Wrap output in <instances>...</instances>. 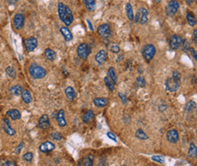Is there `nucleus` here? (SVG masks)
<instances>
[{
    "instance_id": "obj_17",
    "label": "nucleus",
    "mask_w": 197,
    "mask_h": 166,
    "mask_svg": "<svg viewBox=\"0 0 197 166\" xmlns=\"http://www.w3.org/2000/svg\"><path fill=\"white\" fill-rule=\"evenodd\" d=\"M65 96L69 101H73L76 98V92L73 87H67L65 89Z\"/></svg>"
},
{
    "instance_id": "obj_51",
    "label": "nucleus",
    "mask_w": 197,
    "mask_h": 166,
    "mask_svg": "<svg viewBox=\"0 0 197 166\" xmlns=\"http://www.w3.org/2000/svg\"><path fill=\"white\" fill-rule=\"evenodd\" d=\"M124 60V55L123 54H119L118 56H117V58H116V62L117 63H120V62H122Z\"/></svg>"
},
{
    "instance_id": "obj_32",
    "label": "nucleus",
    "mask_w": 197,
    "mask_h": 166,
    "mask_svg": "<svg viewBox=\"0 0 197 166\" xmlns=\"http://www.w3.org/2000/svg\"><path fill=\"white\" fill-rule=\"evenodd\" d=\"M107 76L110 77L116 83L117 82V75H116V70H115L114 67H110V68L108 69Z\"/></svg>"
},
{
    "instance_id": "obj_48",
    "label": "nucleus",
    "mask_w": 197,
    "mask_h": 166,
    "mask_svg": "<svg viewBox=\"0 0 197 166\" xmlns=\"http://www.w3.org/2000/svg\"><path fill=\"white\" fill-rule=\"evenodd\" d=\"M99 165L100 166H108L107 163H106V161L105 158H101L100 159V162H99Z\"/></svg>"
},
{
    "instance_id": "obj_56",
    "label": "nucleus",
    "mask_w": 197,
    "mask_h": 166,
    "mask_svg": "<svg viewBox=\"0 0 197 166\" xmlns=\"http://www.w3.org/2000/svg\"><path fill=\"white\" fill-rule=\"evenodd\" d=\"M63 71H64V73H65V76H68V75H69V73H68V72L65 70V68H63Z\"/></svg>"
},
{
    "instance_id": "obj_33",
    "label": "nucleus",
    "mask_w": 197,
    "mask_h": 166,
    "mask_svg": "<svg viewBox=\"0 0 197 166\" xmlns=\"http://www.w3.org/2000/svg\"><path fill=\"white\" fill-rule=\"evenodd\" d=\"M135 137H136L138 139H140V140H147V139L149 138L148 135H147V134L145 133V131L142 130V129H138V130L135 132Z\"/></svg>"
},
{
    "instance_id": "obj_20",
    "label": "nucleus",
    "mask_w": 197,
    "mask_h": 166,
    "mask_svg": "<svg viewBox=\"0 0 197 166\" xmlns=\"http://www.w3.org/2000/svg\"><path fill=\"white\" fill-rule=\"evenodd\" d=\"M60 33L62 34V35L64 36V38L66 42H70L71 40H73V34L67 27H61Z\"/></svg>"
},
{
    "instance_id": "obj_44",
    "label": "nucleus",
    "mask_w": 197,
    "mask_h": 166,
    "mask_svg": "<svg viewBox=\"0 0 197 166\" xmlns=\"http://www.w3.org/2000/svg\"><path fill=\"white\" fill-rule=\"evenodd\" d=\"M107 137H108L109 138H111L112 140H114L115 142H116V134H115L114 133L108 132V133H107Z\"/></svg>"
},
{
    "instance_id": "obj_47",
    "label": "nucleus",
    "mask_w": 197,
    "mask_h": 166,
    "mask_svg": "<svg viewBox=\"0 0 197 166\" xmlns=\"http://www.w3.org/2000/svg\"><path fill=\"white\" fill-rule=\"evenodd\" d=\"M189 51L192 52V54H193V59H194V61H197V56H196V52H195V50L191 47V48L189 49Z\"/></svg>"
},
{
    "instance_id": "obj_8",
    "label": "nucleus",
    "mask_w": 197,
    "mask_h": 166,
    "mask_svg": "<svg viewBox=\"0 0 197 166\" xmlns=\"http://www.w3.org/2000/svg\"><path fill=\"white\" fill-rule=\"evenodd\" d=\"M97 33H98V34H99L102 38H108V37H110V36L113 35L111 27H110V25L107 24H103L98 26V28H97Z\"/></svg>"
},
{
    "instance_id": "obj_9",
    "label": "nucleus",
    "mask_w": 197,
    "mask_h": 166,
    "mask_svg": "<svg viewBox=\"0 0 197 166\" xmlns=\"http://www.w3.org/2000/svg\"><path fill=\"white\" fill-rule=\"evenodd\" d=\"M182 39L180 35L178 34H173L170 38V41H169V45H170V48L172 50H178L181 48L182 43Z\"/></svg>"
},
{
    "instance_id": "obj_25",
    "label": "nucleus",
    "mask_w": 197,
    "mask_h": 166,
    "mask_svg": "<svg viewBox=\"0 0 197 166\" xmlns=\"http://www.w3.org/2000/svg\"><path fill=\"white\" fill-rule=\"evenodd\" d=\"M187 155H188V157L191 158V159L196 157V155H197V148H196V145L194 144V143H191V144H190Z\"/></svg>"
},
{
    "instance_id": "obj_6",
    "label": "nucleus",
    "mask_w": 197,
    "mask_h": 166,
    "mask_svg": "<svg viewBox=\"0 0 197 166\" xmlns=\"http://www.w3.org/2000/svg\"><path fill=\"white\" fill-rule=\"evenodd\" d=\"M180 7V5H179V2L176 1V0H171V1H169L166 7H165V13L168 17H174L175 14L177 13L178 9Z\"/></svg>"
},
{
    "instance_id": "obj_39",
    "label": "nucleus",
    "mask_w": 197,
    "mask_h": 166,
    "mask_svg": "<svg viewBox=\"0 0 197 166\" xmlns=\"http://www.w3.org/2000/svg\"><path fill=\"white\" fill-rule=\"evenodd\" d=\"M33 158H34V155H33V154L30 153V152H28V153H26V154H25V155H23V160L25 161V162H32Z\"/></svg>"
},
{
    "instance_id": "obj_50",
    "label": "nucleus",
    "mask_w": 197,
    "mask_h": 166,
    "mask_svg": "<svg viewBox=\"0 0 197 166\" xmlns=\"http://www.w3.org/2000/svg\"><path fill=\"white\" fill-rule=\"evenodd\" d=\"M167 109V106L165 105V104H161L160 106H159V110L161 111V112H163L164 110H165Z\"/></svg>"
},
{
    "instance_id": "obj_3",
    "label": "nucleus",
    "mask_w": 197,
    "mask_h": 166,
    "mask_svg": "<svg viewBox=\"0 0 197 166\" xmlns=\"http://www.w3.org/2000/svg\"><path fill=\"white\" fill-rule=\"evenodd\" d=\"M156 53V49L153 44H146L142 49V54L147 63H150Z\"/></svg>"
},
{
    "instance_id": "obj_1",
    "label": "nucleus",
    "mask_w": 197,
    "mask_h": 166,
    "mask_svg": "<svg viewBox=\"0 0 197 166\" xmlns=\"http://www.w3.org/2000/svg\"><path fill=\"white\" fill-rule=\"evenodd\" d=\"M57 11H58V16H59L60 20L65 25H70L73 23V21H74L73 13H72L71 9H70L67 6H65L62 2L58 3Z\"/></svg>"
},
{
    "instance_id": "obj_11",
    "label": "nucleus",
    "mask_w": 197,
    "mask_h": 166,
    "mask_svg": "<svg viewBox=\"0 0 197 166\" xmlns=\"http://www.w3.org/2000/svg\"><path fill=\"white\" fill-rule=\"evenodd\" d=\"M25 24V16L23 14H17L13 18V25L17 30H21Z\"/></svg>"
},
{
    "instance_id": "obj_55",
    "label": "nucleus",
    "mask_w": 197,
    "mask_h": 166,
    "mask_svg": "<svg viewBox=\"0 0 197 166\" xmlns=\"http://www.w3.org/2000/svg\"><path fill=\"white\" fill-rule=\"evenodd\" d=\"M4 124H7V125H10V121L8 118H4Z\"/></svg>"
},
{
    "instance_id": "obj_12",
    "label": "nucleus",
    "mask_w": 197,
    "mask_h": 166,
    "mask_svg": "<svg viewBox=\"0 0 197 166\" xmlns=\"http://www.w3.org/2000/svg\"><path fill=\"white\" fill-rule=\"evenodd\" d=\"M166 139L169 143L176 144L179 141V133L176 129H170L166 133Z\"/></svg>"
},
{
    "instance_id": "obj_27",
    "label": "nucleus",
    "mask_w": 197,
    "mask_h": 166,
    "mask_svg": "<svg viewBox=\"0 0 197 166\" xmlns=\"http://www.w3.org/2000/svg\"><path fill=\"white\" fill-rule=\"evenodd\" d=\"M125 14L130 21H134V11H133V6L130 3H127L125 5Z\"/></svg>"
},
{
    "instance_id": "obj_7",
    "label": "nucleus",
    "mask_w": 197,
    "mask_h": 166,
    "mask_svg": "<svg viewBox=\"0 0 197 166\" xmlns=\"http://www.w3.org/2000/svg\"><path fill=\"white\" fill-rule=\"evenodd\" d=\"M180 82L181 81L175 80L172 77L168 78L165 80V88H166V90H168L169 92L177 91V90L179 89V88H180Z\"/></svg>"
},
{
    "instance_id": "obj_5",
    "label": "nucleus",
    "mask_w": 197,
    "mask_h": 166,
    "mask_svg": "<svg viewBox=\"0 0 197 166\" xmlns=\"http://www.w3.org/2000/svg\"><path fill=\"white\" fill-rule=\"evenodd\" d=\"M76 52H77V55L79 58H81L82 60H86L88 58V56L92 52V48L88 43L83 42L78 45Z\"/></svg>"
},
{
    "instance_id": "obj_46",
    "label": "nucleus",
    "mask_w": 197,
    "mask_h": 166,
    "mask_svg": "<svg viewBox=\"0 0 197 166\" xmlns=\"http://www.w3.org/2000/svg\"><path fill=\"white\" fill-rule=\"evenodd\" d=\"M23 146H24V144H23V143H21V144H19V145H18V146L16 148V150H15V153H16V154H17V155H18V154H20V151H21V149H22V147H23Z\"/></svg>"
},
{
    "instance_id": "obj_36",
    "label": "nucleus",
    "mask_w": 197,
    "mask_h": 166,
    "mask_svg": "<svg viewBox=\"0 0 197 166\" xmlns=\"http://www.w3.org/2000/svg\"><path fill=\"white\" fill-rule=\"evenodd\" d=\"M136 84L140 87V88H145L146 85V80L145 79L144 76H138L136 79Z\"/></svg>"
},
{
    "instance_id": "obj_10",
    "label": "nucleus",
    "mask_w": 197,
    "mask_h": 166,
    "mask_svg": "<svg viewBox=\"0 0 197 166\" xmlns=\"http://www.w3.org/2000/svg\"><path fill=\"white\" fill-rule=\"evenodd\" d=\"M25 43V50L28 52H31L33 51L36 50V48L37 47L38 45V42H37V39L36 37H28L25 40L24 42Z\"/></svg>"
},
{
    "instance_id": "obj_29",
    "label": "nucleus",
    "mask_w": 197,
    "mask_h": 166,
    "mask_svg": "<svg viewBox=\"0 0 197 166\" xmlns=\"http://www.w3.org/2000/svg\"><path fill=\"white\" fill-rule=\"evenodd\" d=\"M45 56H46V58H47V60H49V61L53 62V61H55V58H56V53H55V51H53L52 49L47 48V49L45 50Z\"/></svg>"
},
{
    "instance_id": "obj_14",
    "label": "nucleus",
    "mask_w": 197,
    "mask_h": 166,
    "mask_svg": "<svg viewBox=\"0 0 197 166\" xmlns=\"http://www.w3.org/2000/svg\"><path fill=\"white\" fill-rule=\"evenodd\" d=\"M107 60V52L105 50L102 49L99 52H97V53L95 56V61L98 65H102L104 64Z\"/></svg>"
},
{
    "instance_id": "obj_38",
    "label": "nucleus",
    "mask_w": 197,
    "mask_h": 166,
    "mask_svg": "<svg viewBox=\"0 0 197 166\" xmlns=\"http://www.w3.org/2000/svg\"><path fill=\"white\" fill-rule=\"evenodd\" d=\"M51 137L53 139L56 140V141H61L63 139L62 134L59 132H53V133H51Z\"/></svg>"
},
{
    "instance_id": "obj_18",
    "label": "nucleus",
    "mask_w": 197,
    "mask_h": 166,
    "mask_svg": "<svg viewBox=\"0 0 197 166\" xmlns=\"http://www.w3.org/2000/svg\"><path fill=\"white\" fill-rule=\"evenodd\" d=\"M56 120H57V123H58L59 126L64 127L66 126V120L65 118V111L63 109H60L57 112V115H56Z\"/></svg>"
},
{
    "instance_id": "obj_15",
    "label": "nucleus",
    "mask_w": 197,
    "mask_h": 166,
    "mask_svg": "<svg viewBox=\"0 0 197 166\" xmlns=\"http://www.w3.org/2000/svg\"><path fill=\"white\" fill-rule=\"evenodd\" d=\"M55 148V145L52 143V142H49V141H47L45 143L42 144L40 146H39V150L41 153H44V154H48L52 151H54Z\"/></svg>"
},
{
    "instance_id": "obj_4",
    "label": "nucleus",
    "mask_w": 197,
    "mask_h": 166,
    "mask_svg": "<svg viewBox=\"0 0 197 166\" xmlns=\"http://www.w3.org/2000/svg\"><path fill=\"white\" fill-rule=\"evenodd\" d=\"M134 21L136 24H146L148 21V11L145 7H140L135 14V17H134Z\"/></svg>"
},
{
    "instance_id": "obj_31",
    "label": "nucleus",
    "mask_w": 197,
    "mask_h": 166,
    "mask_svg": "<svg viewBox=\"0 0 197 166\" xmlns=\"http://www.w3.org/2000/svg\"><path fill=\"white\" fill-rule=\"evenodd\" d=\"M84 2L89 12H93L95 9V0H84Z\"/></svg>"
},
{
    "instance_id": "obj_41",
    "label": "nucleus",
    "mask_w": 197,
    "mask_h": 166,
    "mask_svg": "<svg viewBox=\"0 0 197 166\" xmlns=\"http://www.w3.org/2000/svg\"><path fill=\"white\" fill-rule=\"evenodd\" d=\"M181 47H182V50H184L185 52H188L189 51V49L191 48L190 47V44H189V42L186 41V40H184L182 41V46Z\"/></svg>"
},
{
    "instance_id": "obj_57",
    "label": "nucleus",
    "mask_w": 197,
    "mask_h": 166,
    "mask_svg": "<svg viewBox=\"0 0 197 166\" xmlns=\"http://www.w3.org/2000/svg\"><path fill=\"white\" fill-rule=\"evenodd\" d=\"M156 2H157V3H160V2H161V0H156Z\"/></svg>"
},
{
    "instance_id": "obj_21",
    "label": "nucleus",
    "mask_w": 197,
    "mask_h": 166,
    "mask_svg": "<svg viewBox=\"0 0 197 166\" xmlns=\"http://www.w3.org/2000/svg\"><path fill=\"white\" fill-rule=\"evenodd\" d=\"M95 117V114L93 112V110H87L86 113L83 116V122L86 124H89L93 121V119Z\"/></svg>"
},
{
    "instance_id": "obj_37",
    "label": "nucleus",
    "mask_w": 197,
    "mask_h": 166,
    "mask_svg": "<svg viewBox=\"0 0 197 166\" xmlns=\"http://www.w3.org/2000/svg\"><path fill=\"white\" fill-rule=\"evenodd\" d=\"M109 50L111 52H114V53H119L120 52V47L119 45L116 44V43H113L109 46Z\"/></svg>"
},
{
    "instance_id": "obj_52",
    "label": "nucleus",
    "mask_w": 197,
    "mask_h": 166,
    "mask_svg": "<svg viewBox=\"0 0 197 166\" xmlns=\"http://www.w3.org/2000/svg\"><path fill=\"white\" fill-rule=\"evenodd\" d=\"M87 24H88V26H89V29L91 30V31H94V27H93V24H92V23L87 19Z\"/></svg>"
},
{
    "instance_id": "obj_49",
    "label": "nucleus",
    "mask_w": 197,
    "mask_h": 166,
    "mask_svg": "<svg viewBox=\"0 0 197 166\" xmlns=\"http://www.w3.org/2000/svg\"><path fill=\"white\" fill-rule=\"evenodd\" d=\"M4 166H17V164L14 162H12V161H7V162L4 164Z\"/></svg>"
},
{
    "instance_id": "obj_16",
    "label": "nucleus",
    "mask_w": 197,
    "mask_h": 166,
    "mask_svg": "<svg viewBox=\"0 0 197 166\" xmlns=\"http://www.w3.org/2000/svg\"><path fill=\"white\" fill-rule=\"evenodd\" d=\"M94 155H89L78 162V166H94Z\"/></svg>"
},
{
    "instance_id": "obj_43",
    "label": "nucleus",
    "mask_w": 197,
    "mask_h": 166,
    "mask_svg": "<svg viewBox=\"0 0 197 166\" xmlns=\"http://www.w3.org/2000/svg\"><path fill=\"white\" fill-rule=\"evenodd\" d=\"M118 96H119V98H120V99L122 100V102H123V104H124V105H126L128 103V99H127V98H126V96L124 95V94H123V93H118Z\"/></svg>"
},
{
    "instance_id": "obj_26",
    "label": "nucleus",
    "mask_w": 197,
    "mask_h": 166,
    "mask_svg": "<svg viewBox=\"0 0 197 166\" xmlns=\"http://www.w3.org/2000/svg\"><path fill=\"white\" fill-rule=\"evenodd\" d=\"M104 81H105V83L106 87L109 88L110 91H114V90H115V88H116V83L114 80H112L110 77H108V76H105V77Z\"/></svg>"
},
{
    "instance_id": "obj_30",
    "label": "nucleus",
    "mask_w": 197,
    "mask_h": 166,
    "mask_svg": "<svg viewBox=\"0 0 197 166\" xmlns=\"http://www.w3.org/2000/svg\"><path fill=\"white\" fill-rule=\"evenodd\" d=\"M186 20L190 26H194L196 24V18L195 16L192 12H187L186 14Z\"/></svg>"
},
{
    "instance_id": "obj_24",
    "label": "nucleus",
    "mask_w": 197,
    "mask_h": 166,
    "mask_svg": "<svg viewBox=\"0 0 197 166\" xmlns=\"http://www.w3.org/2000/svg\"><path fill=\"white\" fill-rule=\"evenodd\" d=\"M21 96H22L23 101H24L25 104H29V103L32 102V95H31V93L29 92V90L24 89L22 94H21Z\"/></svg>"
},
{
    "instance_id": "obj_28",
    "label": "nucleus",
    "mask_w": 197,
    "mask_h": 166,
    "mask_svg": "<svg viewBox=\"0 0 197 166\" xmlns=\"http://www.w3.org/2000/svg\"><path fill=\"white\" fill-rule=\"evenodd\" d=\"M195 108H196V103L193 100H189L185 103V111L187 113H191L193 111V109H195Z\"/></svg>"
},
{
    "instance_id": "obj_45",
    "label": "nucleus",
    "mask_w": 197,
    "mask_h": 166,
    "mask_svg": "<svg viewBox=\"0 0 197 166\" xmlns=\"http://www.w3.org/2000/svg\"><path fill=\"white\" fill-rule=\"evenodd\" d=\"M193 41L194 42V44H197V30L194 29L193 33Z\"/></svg>"
},
{
    "instance_id": "obj_22",
    "label": "nucleus",
    "mask_w": 197,
    "mask_h": 166,
    "mask_svg": "<svg viewBox=\"0 0 197 166\" xmlns=\"http://www.w3.org/2000/svg\"><path fill=\"white\" fill-rule=\"evenodd\" d=\"M7 115L12 119V120H18L21 118V114L19 112V110L16 109H10L7 112Z\"/></svg>"
},
{
    "instance_id": "obj_23",
    "label": "nucleus",
    "mask_w": 197,
    "mask_h": 166,
    "mask_svg": "<svg viewBox=\"0 0 197 166\" xmlns=\"http://www.w3.org/2000/svg\"><path fill=\"white\" fill-rule=\"evenodd\" d=\"M23 88L21 85H15L10 88L9 92L13 95V96H20L23 92Z\"/></svg>"
},
{
    "instance_id": "obj_35",
    "label": "nucleus",
    "mask_w": 197,
    "mask_h": 166,
    "mask_svg": "<svg viewBox=\"0 0 197 166\" xmlns=\"http://www.w3.org/2000/svg\"><path fill=\"white\" fill-rule=\"evenodd\" d=\"M6 72L8 75V77H10L11 79H16L17 77V72L13 67H7L6 69Z\"/></svg>"
},
{
    "instance_id": "obj_40",
    "label": "nucleus",
    "mask_w": 197,
    "mask_h": 166,
    "mask_svg": "<svg viewBox=\"0 0 197 166\" xmlns=\"http://www.w3.org/2000/svg\"><path fill=\"white\" fill-rule=\"evenodd\" d=\"M152 160L154 162H157L161 164L164 163V158L161 155H153V156H152Z\"/></svg>"
},
{
    "instance_id": "obj_2",
    "label": "nucleus",
    "mask_w": 197,
    "mask_h": 166,
    "mask_svg": "<svg viewBox=\"0 0 197 166\" xmlns=\"http://www.w3.org/2000/svg\"><path fill=\"white\" fill-rule=\"evenodd\" d=\"M28 71H29L30 76L33 79L36 80H40L43 79L47 76V70L45 68L41 67L39 65H37L36 63H33L30 65L29 69H28Z\"/></svg>"
},
{
    "instance_id": "obj_53",
    "label": "nucleus",
    "mask_w": 197,
    "mask_h": 166,
    "mask_svg": "<svg viewBox=\"0 0 197 166\" xmlns=\"http://www.w3.org/2000/svg\"><path fill=\"white\" fill-rule=\"evenodd\" d=\"M17 2V0H7V3L9 5H15Z\"/></svg>"
},
{
    "instance_id": "obj_13",
    "label": "nucleus",
    "mask_w": 197,
    "mask_h": 166,
    "mask_svg": "<svg viewBox=\"0 0 197 166\" xmlns=\"http://www.w3.org/2000/svg\"><path fill=\"white\" fill-rule=\"evenodd\" d=\"M38 126H39V128L43 129V130H47V129L50 128V126H51L50 119H49V116L47 114L42 115L41 117L39 118V120H38Z\"/></svg>"
},
{
    "instance_id": "obj_54",
    "label": "nucleus",
    "mask_w": 197,
    "mask_h": 166,
    "mask_svg": "<svg viewBox=\"0 0 197 166\" xmlns=\"http://www.w3.org/2000/svg\"><path fill=\"white\" fill-rule=\"evenodd\" d=\"M194 1H195V0H185L186 4H187V5H189V6L193 5V4L194 3Z\"/></svg>"
},
{
    "instance_id": "obj_42",
    "label": "nucleus",
    "mask_w": 197,
    "mask_h": 166,
    "mask_svg": "<svg viewBox=\"0 0 197 166\" xmlns=\"http://www.w3.org/2000/svg\"><path fill=\"white\" fill-rule=\"evenodd\" d=\"M173 79H174L175 80H178V81H181V74H180V72L179 71H177V70H174V72H173V74H172V76H171Z\"/></svg>"
},
{
    "instance_id": "obj_34",
    "label": "nucleus",
    "mask_w": 197,
    "mask_h": 166,
    "mask_svg": "<svg viewBox=\"0 0 197 166\" xmlns=\"http://www.w3.org/2000/svg\"><path fill=\"white\" fill-rule=\"evenodd\" d=\"M2 127H3V130L6 132V134H7L8 135H10V137H13V135H15V134H16V130H15V129H13V128L11 127L10 125L4 124Z\"/></svg>"
},
{
    "instance_id": "obj_19",
    "label": "nucleus",
    "mask_w": 197,
    "mask_h": 166,
    "mask_svg": "<svg viewBox=\"0 0 197 166\" xmlns=\"http://www.w3.org/2000/svg\"><path fill=\"white\" fill-rule=\"evenodd\" d=\"M108 104V99L106 98H95L94 99V105L97 108H105Z\"/></svg>"
}]
</instances>
